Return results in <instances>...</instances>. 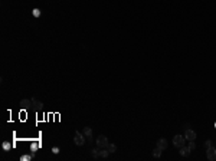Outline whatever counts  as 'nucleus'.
Returning <instances> with one entry per match:
<instances>
[{
  "label": "nucleus",
  "instance_id": "obj_1",
  "mask_svg": "<svg viewBox=\"0 0 216 161\" xmlns=\"http://www.w3.org/2000/svg\"><path fill=\"white\" fill-rule=\"evenodd\" d=\"M184 143H186V138H184V137H182L180 134H177V135L173 137V145H175V147L180 148V147H183V145H184Z\"/></svg>",
  "mask_w": 216,
  "mask_h": 161
},
{
  "label": "nucleus",
  "instance_id": "obj_2",
  "mask_svg": "<svg viewBox=\"0 0 216 161\" xmlns=\"http://www.w3.org/2000/svg\"><path fill=\"white\" fill-rule=\"evenodd\" d=\"M85 135H84V132H75V138H74V143L76 144V145H84L85 144Z\"/></svg>",
  "mask_w": 216,
  "mask_h": 161
},
{
  "label": "nucleus",
  "instance_id": "obj_3",
  "mask_svg": "<svg viewBox=\"0 0 216 161\" xmlns=\"http://www.w3.org/2000/svg\"><path fill=\"white\" fill-rule=\"evenodd\" d=\"M97 145H98V148H107V145H108V138H107L105 135H99V137L97 138Z\"/></svg>",
  "mask_w": 216,
  "mask_h": 161
},
{
  "label": "nucleus",
  "instance_id": "obj_4",
  "mask_svg": "<svg viewBox=\"0 0 216 161\" xmlns=\"http://www.w3.org/2000/svg\"><path fill=\"white\" fill-rule=\"evenodd\" d=\"M206 157H207V160H210V161H216V148H215L213 145L206 150Z\"/></svg>",
  "mask_w": 216,
  "mask_h": 161
},
{
  "label": "nucleus",
  "instance_id": "obj_5",
  "mask_svg": "<svg viewBox=\"0 0 216 161\" xmlns=\"http://www.w3.org/2000/svg\"><path fill=\"white\" fill-rule=\"evenodd\" d=\"M184 138H186V141H194V138H196V132H194L193 129H186L184 132Z\"/></svg>",
  "mask_w": 216,
  "mask_h": 161
},
{
  "label": "nucleus",
  "instance_id": "obj_6",
  "mask_svg": "<svg viewBox=\"0 0 216 161\" xmlns=\"http://www.w3.org/2000/svg\"><path fill=\"white\" fill-rule=\"evenodd\" d=\"M167 145H169V143H167L166 138H159V141H157V147H159V148L166 150V148H167Z\"/></svg>",
  "mask_w": 216,
  "mask_h": 161
},
{
  "label": "nucleus",
  "instance_id": "obj_7",
  "mask_svg": "<svg viewBox=\"0 0 216 161\" xmlns=\"http://www.w3.org/2000/svg\"><path fill=\"white\" fill-rule=\"evenodd\" d=\"M82 132H84V135H85L86 138H90V141H92V140H91V138H92V128H91V127H85Z\"/></svg>",
  "mask_w": 216,
  "mask_h": 161
},
{
  "label": "nucleus",
  "instance_id": "obj_8",
  "mask_svg": "<svg viewBox=\"0 0 216 161\" xmlns=\"http://www.w3.org/2000/svg\"><path fill=\"white\" fill-rule=\"evenodd\" d=\"M190 152H192V151H190V148H189V147H184V145H183V147H180V155H182V157H189V155H190Z\"/></svg>",
  "mask_w": 216,
  "mask_h": 161
},
{
  "label": "nucleus",
  "instance_id": "obj_9",
  "mask_svg": "<svg viewBox=\"0 0 216 161\" xmlns=\"http://www.w3.org/2000/svg\"><path fill=\"white\" fill-rule=\"evenodd\" d=\"M91 155H92V158H99L101 155H99V148H94V150H91Z\"/></svg>",
  "mask_w": 216,
  "mask_h": 161
},
{
  "label": "nucleus",
  "instance_id": "obj_10",
  "mask_svg": "<svg viewBox=\"0 0 216 161\" xmlns=\"http://www.w3.org/2000/svg\"><path fill=\"white\" fill-rule=\"evenodd\" d=\"M161 152H163V150L157 147L156 150H153V157H156V158H159V157H161Z\"/></svg>",
  "mask_w": 216,
  "mask_h": 161
},
{
  "label": "nucleus",
  "instance_id": "obj_11",
  "mask_svg": "<svg viewBox=\"0 0 216 161\" xmlns=\"http://www.w3.org/2000/svg\"><path fill=\"white\" fill-rule=\"evenodd\" d=\"M30 104H32V99H22V101H20V105L25 106V108H28Z\"/></svg>",
  "mask_w": 216,
  "mask_h": 161
},
{
  "label": "nucleus",
  "instance_id": "obj_12",
  "mask_svg": "<svg viewBox=\"0 0 216 161\" xmlns=\"http://www.w3.org/2000/svg\"><path fill=\"white\" fill-rule=\"evenodd\" d=\"M108 154H110V151H108V150H104V148H99V155H101L102 158H107V157H108Z\"/></svg>",
  "mask_w": 216,
  "mask_h": 161
},
{
  "label": "nucleus",
  "instance_id": "obj_13",
  "mask_svg": "<svg viewBox=\"0 0 216 161\" xmlns=\"http://www.w3.org/2000/svg\"><path fill=\"white\" fill-rule=\"evenodd\" d=\"M107 150L110 151V152H115V151H117V145H115V144H108V145H107Z\"/></svg>",
  "mask_w": 216,
  "mask_h": 161
},
{
  "label": "nucleus",
  "instance_id": "obj_14",
  "mask_svg": "<svg viewBox=\"0 0 216 161\" xmlns=\"http://www.w3.org/2000/svg\"><path fill=\"white\" fill-rule=\"evenodd\" d=\"M32 104H35V108H36V109H42V106H43V105H42V102L36 101L35 98H32Z\"/></svg>",
  "mask_w": 216,
  "mask_h": 161
},
{
  "label": "nucleus",
  "instance_id": "obj_15",
  "mask_svg": "<svg viewBox=\"0 0 216 161\" xmlns=\"http://www.w3.org/2000/svg\"><path fill=\"white\" fill-rule=\"evenodd\" d=\"M189 148H190V151H193L194 148H196V144H194V141H190V144H189Z\"/></svg>",
  "mask_w": 216,
  "mask_h": 161
},
{
  "label": "nucleus",
  "instance_id": "obj_16",
  "mask_svg": "<svg viewBox=\"0 0 216 161\" xmlns=\"http://www.w3.org/2000/svg\"><path fill=\"white\" fill-rule=\"evenodd\" d=\"M209 147H212V141H210V140H207V141H205V148L207 150Z\"/></svg>",
  "mask_w": 216,
  "mask_h": 161
},
{
  "label": "nucleus",
  "instance_id": "obj_17",
  "mask_svg": "<svg viewBox=\"0 0 216 161\" xmlns=\"http://www.w3.org/2000/svg\"><path fill=\"white\" fill-rule=\"evenodd\" d=\"M38 147H39V144H38V143H35V144H32V150H36Z\"/></svg>",
  "mask_w": 216,
  "mask_h": 161
},
{
  "label": "nucleus",
  "instance_id": "obj_18",
  "mask_svg": "<svg viewBox=\"0 0 216 161\" xmlns=\"http://www.w3.org/2000/svg\"><path fill=\"white\" fill-rule=\"evenodd\" d=\"M52 151H53V152L56 154V152H59V148H52Z\"/></svg>",
  "mask_w": 216,
  "mask_h": 161
}]
</instances>
